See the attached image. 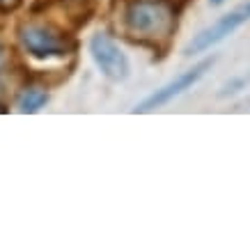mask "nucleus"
<instances>
[{
	"label": "nucleus",
	"instance_id": "nucleus-1",
	"mask_svg": "<svg viewBox=\"0 0 250 250\" xmlns=\"http://www.w3.org/2000/svg\"><path fill=\"white\" fill-rule=\"evenodd\" d=\"M179 14L182 12L172 0H131L124 9V30L131 42L147 46L163 58L177 32Z\"/></svg>",
	"mask_w": 250,
	"mask_h": 250
},
{
	"label": "nucleus",
	"instance_id": "nucleus-2",
	"mask_svg": "<svg viewBox=\"0 0 250 250\" xmlns=\"http://www.w3.org/2000/svg\"><path fill=\"white\" fill-rule=\"evenodd\" d=\"M19 42L23 51L35 60H51V58H67L74 51V42L64 32L55 30L42 23H25L19 28Z\"/></svg>",
	"mask_w": 250,
	"mask_h": 250
},
{
	"label": "nucleus",
	"instance_id": "nucleus-3",
	"mask_svg": "<svg viewBox=\"0 0 250 250\" xmlns=\"http://www.w3.org/2000/svg\"><path fill=\"white\" fill-rule=\"evenodd\" d=\"M213 62H216V55H211V58H205V60H200L197 64H193V67L188 69V71H184V74H179V76L174 78V81H170L167 85H163V87H159L156 92H152L147 99H143L140 104H138L131 113L136 115H145V113H152V110H156V108H163L166 104H170L172 99L182 97L186 90H190L193 85L200 81V78L205 76L207 71L213 67Z\"/></svg>",
	"mask_w": 250,
	"mask_h": 250
},
{
	"label": "nucleus",
	"instance_id": "nucleus-4",
	"mask_svg": "<svg viewBox=\"0 0 250 250\" xmlns=\"http://www.w3.org/2000/svg\"><path fill=\"white\" fill-rule=\"evenodd\" d=\"M90 53L92 60L101 71V76H106L113 83H122L129 78V58L124 55L120 44L115 42L108 32H94L90 39Z\"/></svg>",
	"mask_w": 250,
	"mask_h": 250
},
{
	"label": "nucleus",
	"instance_id": "nucleus-5",
	"mask_svg": "<svg viewBox=\"0 0 250 250\" xmlns=\"http://www.w3.org/2000/svg\"><path fill=\"white\" fill-rule=\"evenodd\" d=\"M248 21H250V0L243 2V5H239L236 9H232V12H228V14H223L216 23H211V25L205 28L200 35H195V37L186 44L184 55L190 58V55H195V53H205L211 46L220 44L223 39H228L236 28H241L243 23H248Z\"/></svg>",
	"mask_w": 250,
	"mask_h": 250
},
{
	"label": "nucleus",
	"instance_id": "nucleus-6",
	"mask_svg": "<svg viewBox=\"0 0 250 250\" xmlns=\"http://www.w3.org/2000/svg\"><path fill=\"white\" fill-rule=\"evenodd\" d=\"M48 104V92L42 87H25L19 97V110L23 115H35Z\"/></svg>",
	"mask_w": 250,
	"mask_h": 250
},
{
	"label": "nucleus",
	"instance_id": "nucleus-7",
	"mask_svg": "<svg viewBox=\"0 0 250 250\" xmlns=\"http://www.w3.org/2000/svg\"><path fill=\"white\" fill-rule=\"evenodd\" d=\"M248 83V78H236V81H232V83L223 85V90L218 92V97H228V94H236V92L241 90L243 85Z\"/></svg>",
	"mask_w": 250,
	"mask_h": 250
},
{
	"label": "nucleus",
	"instance_id": "nucleus-8",
	"mask_svg": "<svg viewBox=\"0 0 250 250\" xmlns=\"http://www.w3.org/2000/svg\"><path fill=\"white\" fill-rule=\"evenodd\" d=\"M7 67V48L0 44V81H2V69Z\"/></svg>",
	"mask_w": 250,
	"mask_h": 250
},
{
	"label": "nucleus",
	"instance_id": "nucleus-9",
	"mask_svg": "<svg viewBox=\"0 0 250 250\" xmlns=\"http://www.w3.org/2000/svg\"><path fill=\"white\" fill-rule=\"evenodd\" d=\"M225 0H209V5H213V7H218V5H223Z\"/></svg>",
	"mask_w": 250,
	"mask_h": 250
}]
</instances>
